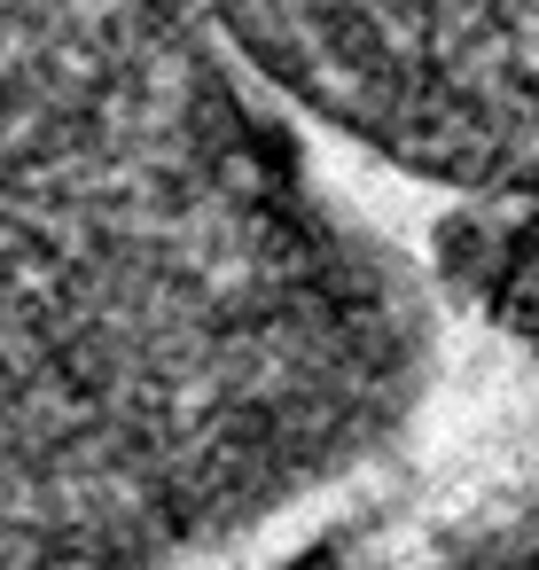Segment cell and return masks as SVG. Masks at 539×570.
<instances>
[{"label": "cell", "instance_id": "6da1fadb", "mask_svg": "<svg viewBox=\"0 0 539 570\" xmlns=\"http://www.w3.org/2000/svg\"><path fill=\"white\" fill-rule=\"evenodd\" d=\"M406 266L180 0H0V570H188L430 399Z\"/></svg>", "mask_w": 539, "mask_h": 570}, {"label": "cell", "instance_id": "7a4b0ae2", "mask_svg": "<svg viewBox=\"0 0 539 570\" xmlns=\"http://www.w3.org/2000/svg\"><path fill=\"white\" fill-rule=\"evenodd\" d=\"M329 134L539 196V0H180Z\"/></svg>", "mask_w": 539, "mask_h": 570}]
</instances>
